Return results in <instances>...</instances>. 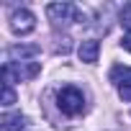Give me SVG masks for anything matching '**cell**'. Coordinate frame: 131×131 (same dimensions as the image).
<instances>
[{
    "instance_id": "7",
    "label": "cell",
    "mask_w": 131,
    "mask_h": 131,
    "mask_svg": "<svg viewBox=\"0 0 131 131\" xmlns=\"http://www.w3.org/2000/svg\"><path fill=\"white\" fill-rule=\"evenodd\" d=\"M0 131H26V116L23 113H5L0 121Z\"/></svg>"
},
{
    "instance_id": "11",
    "label": "cell",
    "mask_w": 131,
    "mask_h": 131,
    "mask_svg": "<svg viewBox=\"0 0 131 131\" xmlns=\"http://www.w3.org/2000/svg\"><path fill=\"white\" fill-rule=\"evenodd\" d=\"M121 46H123L126 51H131V31H126V34H123V39H121Z\"/></svg>"
},
{
    "instance_id": "10",
    "label": "cell",
    "mask_w": 131,
    "mask_h": 131,
    "mask_svg": "<svg viewBox=\"0 0 131 131\" xmlns=\"http://www.w3.org/2000/svg\"><path fill=\"white\" fill-rule=\"evenodd\" d=\"M16 103V93L10 82H3V105H13Z\"/></svg>"
},
{
    "instance_id": "2",
    "label": "cell",
    "mask_w": 131,
    "mask_h": 131,
    "mask_svg": "<svg viewBox=\"0 0 131 131\" xmlns=\"http://www.w3.org/2000/svg\"><path fill=\"white\" fill-rule=\"evenodd\" d=\"M41 72V64L39 62H8L3 67V82H10L13 80H34L36 75Z\"/></svg>"
},
{
    "instance_id": "6",
    "label": "cell",
    "mask_w": 131,
    "mask_h": 131,
    "mask_svg": "<svg viewBox=\"0 0 131 131\" xmlns=\"http://www.w3.org/2000/svg\"><path fill=\"white\" fill-rule=\"evenodd\" d=\"M98 54H100V44H98L95 39L82 41L80 49H77V57H80L82 62H88V64H95V62H98Z\"/></svg>"
},
{
    "instance_id": "5",
    "label": "cell",
    "mask_w": 131,
    "mask_h": 131,
    "mask_svg": "<svg viewBox=\"0 0 131 131\" xmlns=\"http://www.w3.org/2000/svg\"><path fill=\"white\" fill-rule=\"evenodd\" d=\"M10 28L16 34H31L36 28V16L28 8H18V10L10 13Z\"/></svg>"
},
{
    "instance_id": "1",
    "label": "cell",
    "mask_w": 131,
    "mask_h": 131,
    "mask_svg": "<svg viewBox=\"0 0 131 131\" xmlns=\"http://www.w3.org/2000/svg\"><path fill=\"white\" fill-rule=\"evenodd\" d=\"M57 108H59L64 116H70V118L80 116V113L85 111V95H82V90H77L75 85L62 88V90L57 93Z\"/></svg>"
},
{
    "instance_id": "4",
    "label": "cell",
    "mask_w": 131,
    "mask_h": 131,
    "mask_svg": "<svg viewBox=\"0 0 131 131\" xmlns=\"http://www.w3.org/2000/svg\"><path fill=\"white\" fill-rule=\"evenodd\" d=\"M111 82L116 85L118 95L123 100H131V67H123V64H113L111 70Z\"/></svg>"
},
{
    "instance_id": "8",
    "label": "cell",
    "mask_w": 131,
    "mask_h": 131,
    "mask_svg": "<svg viewBox=\"0 0 131 131\" xmlns=\"http://www.w3.org/2000/svg\"><path fill=\"white\" fill-rule=\"evenodd\" d=\"M41 51V46H36V44H18V46H10V57L13 59H26V57H36Z\"/></svg>"
},
{
    "instance_id": "9",
    "label": "cell",
    "mask_w": 131,
    "mask_h": 131,
    "mask_svg": "<svg viewBox=\"0 0 131 131\" xmlns=\"http://www.w3.org/2000/svg\"><path fill=\"white\" fill-rule=\"evenodd\" d=\"M118 18H121V26H123L126 31H131V3H126V5L121 8Z\"/></svg>"
},
{
    "instance_id": "3",
    "label": "cell",
    "mask_w": 131,
    "mask_h": 131,
    "mask_svg": "<svg viewBox=\"0 0 131 131\" xmlns=\"http://www.w3.org/2000/svg\"><path fill=\"white\" fill-rule=\"evenodd\" d=\"M46 16L54 23H72V21L82 23L85 21V13L72 3H51V5H46Z\"/></svg>"
}]
</instances>
